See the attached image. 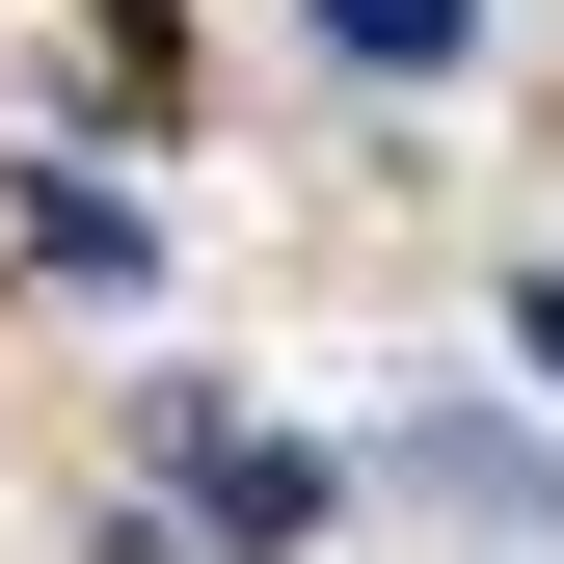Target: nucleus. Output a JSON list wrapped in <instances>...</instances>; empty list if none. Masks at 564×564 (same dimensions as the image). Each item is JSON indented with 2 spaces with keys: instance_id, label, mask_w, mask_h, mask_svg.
<instances>
[{
  "instance_id": "nucleus-2",
  "label": "nucleus",
  "mask_w": 564,
  "mask_h": 564,
  "mask_svg": "<svg viewBox=\"0 0 564 564\" xmlns=\"http://www.w3.org/2000/svg\"><path fill=\"white\" fill-rule=\"evenodd\" d=\"M457 28H484V0H323V54H377V82H431Z\"/></svg>"
},
{
  "instance_id": "nucleus-3",
  "label": "nucleus",
  "mask_w": 564,
  "mask_h": 564,
  "mask_svg": "<svg viewBox=\"0 0 564 564\" xmlns=\"http://www.w3.org/2000/svg\"><path fill=\"white\" fill-rule=\"evenodd\" d=\"M511 349H538V377H564V269H538V296H511Z\"/></svg>"
},
{
  "instance_id": "nucleus-1",
  "label": "nucleus",
  "mask_w": 564,
  "mask_h": 564,
  "mask_svg": "<svg viewBox=\"0 0 564 564\" xmlns=\"http://www.w3.org/2000/svg\"><path fill=\"white\" fill-rule=\"evenodd\" d=\"M188 511H216V538H296L323 457H296V431H188Z\"/></svg>"
}]
</instances>
